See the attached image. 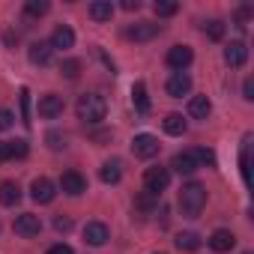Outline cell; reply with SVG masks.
Listing matches in <instances>:
<instances>
[{
	"instance_id": "obj_30",
	"label": "cell",
	"mask_w": 254,
	"mask_h": 254,
	"mask_svg": "<svg viewBox=\"0 0 254 254\" xmlns=\"http://www.w3.org/2000/svg\"><path fill=\"white\" fill-rule=\"evenodd\" d=\"M153 12H156L159 18H171V15H177V12H180V3H171V0H156Z\"/></svg>"
},
{
	"instance_id": "obj_34",
	"label": "cell",
	"mask_w": 254,
	"mask_h": 254,
	"mask_svg": "<svg viewBox=\"0 0 254 254\" xmlns=\"http://www.w3.org/2000/svg\"><path fill=\"white\" fill-rule=\"evenodd\" d=\"M251 12H254L251 6H239V9H236V27H239V30H242V27L248 24V18H251Z\"/></svg>"
},
{
	"instance_id": "obj_26",
	"label": "cell",
	"mask_w": 254,
	"mask_h": 254,
	"mask_svg": "<svg viewBox=\"0 0 254 254\" xmlns=\"http://www.w3.org/2000/svg\"><path fill=\"white\" fill-rule=\"evenodd\" d=\"M203 36L212 39V42H221V39H224V21H221V18H209V21L203 24Z\"/></svg>"
},
{
	"instance_id": "obj_11",
	"label": "cell",
	"mask_w": 254,
	"mask_h": 254,
	"mask_svg": "<svg viewBox=\"0 0 254 254\" xmlns=\"http://www.w3.org/2000/svg\"><path fill=\"white\" fill-rule=\"evenodd\" d=\"M108 239H111V230H108V224H105V221H90V224L84 227V242H87V245L102 248Z\"/></svg>"
},
{
	"instance_id": "obj_2",
	"label": "cell",
	"mask_w": 254,
	"mask_h": 254,
	"mask_svg": "<svg viewBox=\"0 0 254 254\" xmlns=\"http://www.w3.org/2000/svg\"><path fill=\"white\" fill-rule=\"evenodd\" d=\"M75 111H78V120H81V123L96 126V123L105 120V114H108V102H105V96H99V93H84V96L78 99Z\"/></svg>"
},
{
	"instance_id": "obj_22",
	"label": "cell",
	"mask_w": 254,
	"mask_h": 254,
	"mask_svg": "<svg viewBox=\"0 0 254 254\" xmlns=\"http://www.w3.org/2000/svg\"><path fill=\"white\" fill-rule=\"evenodd\" d=\"M132 105L138 114H147L150 111V96H147V84L144 81H135L132 84Z\"/></svg>"
},
{
	"instance_id": "obj_44",
	"label": "cell",
	"mask_w": 254,
	"mask_h": 254,
	"mask_svg": "<svg viewBox=\"0 0 254 254\" xmlns=\"http://www.w3.org/2000/svg\"><path fill=\"white\" fill-rule=\"evenodd\" d=\"M245 254H251V251H245Z\"/></svg>"
},
{
	"instance_id": "obj_12",
	"label": "cell",
	"mask_w": 254,
	"mask_h": 254,
	"mask_svg": "<svg viewBox=\"0 0 254 254\" xmlns=\"http://www.w3.org/2000/svg\"><path fill=\"white\" fill-rule=\"evenodd\" d=\"M63 96H57V93H45V96H39V117H45V120H54V117H60L63 114Z\"/></svg>"
},
{
	"instance_id": "obj_41",
	"label": "cell",
	"mask_w": 254,
	"mask_h": 254,
	"mask_svg": "<svg viewBox=\"0 0 254 254\" xmlns=\"http://www.w3.org/2000/svg\"><path fill=\"white\" fill-rule=\"evenodd\" d=\"M123 9L126 12H138L141 9V0H123Z\"/></svg>"
},
{
	"instance_id": "obj_33",
	"label": "cell",
	"mask_w": 254,
	"mask_h": 254,
	"mask_svg": "<svg viewBox=\"0 0 254 254\" xmlns=\"http://www.w3.org/2000/svg\"><path fill=\"white\" fill-rule=\"evenodd\" d=\"M21 123L30 126V90H21Z\"/></svg>"
},
{
	"instance_id": "obj_32",
	"label": "cell",
	"mask_w": 254,
	"mask_h": 254,
	"mask_svg": "<svg viewBox=\"0 0 254 254\" xmlns=\"http://www.w3.org/2000/svg\"><path fill=\"white\" fill-rule=\"evenodd\" d=\"M48 9H51L48 0H27V3H24V12L27 15H45Z\"/></svg>"
},
{
	"instance_id": "obj_4",
	"label": "cell",
	"mask_w": 254,
	"mask_h": 254,
	"mask_svg": "<svg viewBox=\"0 0 254 254\" xmlns=\"http://www.w3.org/2000/svg\"><path fill=\"white\" fill-rule=\"evenodd\" d=\"M159 150H162V144H159L156 135L141 132V135L132 138V153H135V159H153V156H159Z\"/></svg>"
},
{
	"instance_id": "obj_31",
	"label": "cell",
	"mask_w": 254,
	"mask_h": 254,
	"mask_svg": "<svg viewBox=\"0 0 254 254\" xmlns=\"http://www.w3.org/2000/svg\"><path fill=\"white\" fill-rule=\"evenodd\" d=\"M45 144H48L54 153H60V150H66V135H63V132H57V129H51V132L45 135Z\"/></svg>"
},
{
	"instance_id": "obj_9",
	"label": "cell",
	"mask_w": 254,
	"mask_h": 254,
	"mask_svg": "<svg viewBox=\"0 0 254 254\" xmlns=\"http://www.w3.org/2000/svg\"><path fill=\"white\" fill-rule=\"evenodd\" d=\"M12 230H15L18 236L30 239V236H39L42 221H39V215H33V212H21V215L15 218V224H12Z\"/></svg>"
},
{
	"instance_id": "obj_8",
	"label": "cell",
	"mask_w": 254,
	"mask_h": 254,
	"mask_svg": "<svg viewBox=\"0 0 254 254\" xmlns=\"http://www.w3.org/2000/svg\"><path fill=\"white\" fill-rule=\"evenodd\" d=\"M60 189H63V194L78 197V194L87 191V180H84V174H78V171H63V177H60Z\"/></svg>"
},
{
	"instance_id": "obj_18",
	"label": "cell",
	"mask_w": 254,
	"mask_h": 254,
	"mask_svg": "<svg viewBox=\"0 0 254 254\" xmlns=\"http://www.w3.org/2000/svg\"><path fill=\"white\" fill-rule=\"evenodd\" d=\"M21 200V186L15 180H3L0 183V206H15Z\"/></svg>"
},
{
	"instance_id": "obj_27",
	"label": "cell",
	"mask_w": 254,
	"mask_h": 254,
	"mask_svg": "<svg viewBox=\"0 0 254 254\" xmlns=\"http://www.w3.org/2000/svg\"><path fill=\"white\" fill-rule=\"evenodd\" d=\"M191 156H194L197 168H215V153H212L209 147H194Z\"/></svg>"
},
{
	"instance_id": "obj_21",
	"label": "cell",
	"mask_w": 254,
	"mask_h": 254,
	"mask_svg": "<svg viewBox=\"0 0 254 254\" xmlns=\"http://www.w3.org/2000/svg\"><path fill=\"white\" fill-rule=\"evenodd\" d=\"M162 126H165V132L168 135H174V138H180V135H186V129H189V123H186V117L183 114H168L165 120H162Z\"/></svg>"
},
{
	"instance_id": "obj_1",
	"label": "cell",
	"mask_w": 254,
	"mask_h": 254,
	"mask_svg": "<svg viewBox=\"0 0 254 254\" xmlns=\"http://www.w3.org/2000/svg\"><path fill=\"white\" fill-rule=\"evenodd\" d=\"M177 203H180V212H183L186 218H197V215L203 212V206H206V189H203L200 183H186V186L180 189Z\"/></svg>"
},
{
	"instance_id": "obj_10",
	"label": "cell",
	"mask_w": 254,
	"mask_h": 254,
	"mask_svg": "<svg viewBox=\"0 0 254 254\" xmlns=\"http://www.w3.org/2000/svg\"><path fill=\"white\" fill-rule=\"evenodd\" d=\"M54 194H57V186H54L48 177H36V180H33V186H30V197H33L36 203H51Z\"/></svg>"
},
{
	"instance_id": "obj_40",
	"label": "cell",
	"mask_w": 254,
	"mask_h": 254,
	"mask_svg": "<svg viewBox=\"0 0 254 254\" xmlns=\"http://www.w3.org/2000/svg\"><path fill=\"white\" fill-rule=\"evenodd\" d=\"M45 254H75V251H72V248H69L66 242H57V245H51V248H48Z\"/></svg>"
},
{
	"instance_id": "obj_35",
	"label": "cell",
	"mask_w": 254,
	"mask_h": 254,
	"mask_svg": "<svg viewBox=\"0 0 254 254\" xmlns=\"http://www.w3.org/2000/svg\"><path fill=\"white\" fill-rule=\"evenodd\" d=\"M12 123H15V114H12V111H6V108H0V132H6Z\"/></svg>"
},
{
	"instance_id": "obj_25",
	"label": "cell",
	"mask_w": 254,
	"mask_h": 254,
	"mask_svg": "<svg viewBox=\"0 0 254 254\" xmlns=\"http://www.w3.org/2000/svg\"><path fill=\"white\" fill-rule=\"evenodd\" d=\"M174 245H177L180 251H197V248H200V236H197L194 230H183V233H177Z\"/></svg>"
},
{
	"instance_id": "obj_24",
	"label": "cell",
	"mask_w": 254,
	"mask_h": 254,
	"mask_svg": "<svg viewBox=\"0 0 254 254\" xmlns=\"http://www.w3.org/2000/svg\"><path fill=\"white\" fill-rule=\"evenodd\" d=\"M90 18L93 21H111V15H114V3L111 0H96V3H90Z\"/></svg>"
},
{
	"instance_id": "obj_20",
	"label": "cell",
	"mask_w": 254,
	"mask_h": 254,
	"mask_svg": "<svg viewBox=\"0 0 254 254\" xmlns=\"http://www.w3.org/2000/svg\"><path fill=\"white\" fill-rule=\"evenodd\" d=\"M209 114H212V102H209L206 96H191V99H189V117L206 120Z\"/></svg>"
},
{
	"instance_id": "obj_23",
	"label": "cell",
	"mask_w": 254,
	"mask_h": 254,
	"mask_svg": "<svg viewBox=\"0 0 254 254\" xmlns=\"http://www.w3.org/2000/svg\"><path fill=\"white\" fill-rule=\"evenodd\" d=\"M239 171H242V180L245 186L251 183V135L242 138V150H239Z\"/></svg>"
},
{
	"instance_id": "obj_36",
	"label": "cell",
	"mask_w": 254,
	"mask_h": 254,
	"mask_svg": "<svg viewBox=\"0 0 254 254\" xmlns=\"http://www.w3.org/2000/svg\"><path fill=\"white\" fill-rule=\"evenodd\" d=\"M9 144H12V159H24V156H27V150H30V147H27V141H9Z\"/></svg>"
},
{
	"instance_id": "obj_37",
	"label": "cell",
	"mask_w": 254,
	"mask_h": 254,
	"mask_svg": "<svg viewBox=\"0 0 254 254\" xmlns=\"http://www.w3.org/2000/svg\"><path fill=\"white\" fill-rule=\"evenodd\" d=\"M54 227H57L60 233H69V230H72V218H69V215H57V218H54Z\"/></svg>"
},
{
	"instance_id": "obj_6",
	"label": "cell",
	"mask_w": 254,
	"mask_h": 254,
	"mask_svg": "<svg viewBox=\"0 0 254 254\" xmlns=\"http://www.w3.org/2000/svg\"><path fill=\"white\" fill-rule=\"evenodd\" d=\"M191 60H194V54H191L189 45H174V48H168V57H165V63L174 72H186L191 66Z\"/></svg>"
},
{
	"instance_id": "obj_29",
	"label": "cell",
	"mask_w": 254,
	"mask_h": 254,
	"mask_svg": "<svg viewBox=\"0 0 254 254\" xmlns=\"http://www.w3.org/2000/svg\"><path fill=\"white\" fill-rule=\"evenodd\" d=\"M60 75H63V78H69V81H75V78L81 75V60H75V57L63 60V63H60Z\"/></svg>"
},
{
	"instance_id": "obj_28",
	"label": "cell",
	"mask_w": 254,
	"mask_h": 254,
	"mask_svg": "<svg viewBox=\"0 0 254 254\" xmlns=\"http://www.w3.org/2000/svg\"><path fill=\"white\" fill-rule=\"evenodd\" d=\"M156 206H159V197L150 194V191H141V194L135 197V209H141V212H153Z\"/></svg>"
},
{
	"instance_id": "obj_43",
	"label": "cell",
	"mask_w": 254,
	"mask_h": 254,
	"mask_svg": "<svg viewBox=\"0 0 254 254\" xmlns=\"http://www.w3.org/2000/svg\"><path fill=\"white\" fill-rule=\"evenodd\" d=\"M153 254H165V251H153Z\"/></svg>"
},
{
	"instance_id": "obj_16",
	"label": "cell",
	"mask_w": 254,
	"mask_h": 254,
	"mask_svg": "<svg viewBox=\"0 0 254 254\" xmlns=\"http://www.w3.org/2000/svg\"><path fill=\"white\" fill-rule=\"evenodd\" d=\"M99 180H102L105 186H117V183L123 180V162H120V159L105 162V165L99 168Z\"/></svg>"
},
{
	"instance_id": "obj_13",
	"label": "cell",
	"mask_w": 254,
	"mask_h": 254,
	"mask_svg": "<svg viewBox=\"0 0 254 254\" xmlns=\"http://www.w3.org/2000/svg\"><path fill=\"white\" fill-rule=\"evenodd\" d=\"M72 45H75L72 27H69V24H57L54 33H51V48H54V51H69Z\"/></svg>"
},
{
	"instance_id": "obj_39",
	"label": "cell",
	"mask_w": 254,
	"mask_h": 254,
	"mask_svg": "<svg viewBox=\"0 0 254 254\" xmlns=\"http://www.w3.org/2000/svg\"><path fill=\"white\" fill-rule=\"evenodd\" d=\"M242 99H245V102L254 99V81H251V78H245V84H242Z\"/></svg>"
},
{
	"instance_id": "obj_38",
	"label": "cell",
	"mask_w": 254,
	"mask_h": 254,
	"mask_svg": "<svg viewBox=\"0 0 254 254\" xmlns=\"http://www.w3.org/2000/svg\"><path fill=\"white\" fill-rule=\"evenodd\" d=\"M12 159V144L9 141H0V165Z\"/></svg>"
},
{
	"instance_id": "obj_17",
	"label": "cell",
	"mask_w": 254,
	"mask_h": 254,
	"mask_svg": "<svg viewBox=\"0 0 254 254\" xmlns=\"http://www.w3.org/2000/svg\"><path fill=\"white\" fill-rule=\"evenodd\" d=\"M206 242H209V248H212V251H230V248L236 245V236H233V230L218 227V230H212V236H209Z\"/></svg>"
},
{
	"instance_id": "obj_42",
	"label": "cell",
	"mask_w": 254,
	"mask_h": 254,
	"mask_svg": "<svg viewBox=\"0 0 254 254\" xmlns=\"http://www.w3.org/2000/svg\"><path fill=\"white\" fill-rule=\"evenodd\" d=\"M3 42H6V45H9V48H12V45H15V42H18V36H15V33H12V30H6V33H3Z\"/></svg>"
},
{
	"instance_id": "obj_19",
	"label": "cell",
	"mask_w": 254,
	"mask_h": 254,
	"mask_svg": "<svg viewBox=\"0 0 254 254\" xmlns=\"http://www.w3.org/2000/svg\"><path fill=\"white\" fill-rule=\"evenodd\" d=\"M171 168H174L177 174H183V177H191V174L197 171V162H194L191 150H186V153H177V156L171 159Z\"/></svg>"
},
{
	"instance_id": "obj_14",
	"label": "cell",
	"mask_w": 254,
	"mask_h": 254,
	"mask_svg": "<svg viewBox=\"0 0 254 254\" xmlns=\"http://www.w3.org/2000/svg\"><path fill=\"white\" fill-rule=\"evenodd\" d=\"M27 57H30V63L33 66H48L51 63V57H54V48H51V42H33L30 48H27Z\"/></svg>"
},
{
	"instance_id": "obj_3",
	"label": "cell",
	"mask_w": 254,
	"mask_h": 254,
	"mask_svg": "<svg viewBox=\"0 0 254 254\" xmlns=\"http://www.w3.org/2000/svg\"><path fill=\"white\" fill-rule=\"evenodd\" d=\"M168 186H171V171H168V168L156 165V168H147V171H144V191L162 197V191H165Z\"/></svg>"
},
{
	"instance_id": "obj_7",
	"label": "cell",
	"mask_w": 254,
	"mask_h": 254,
	"mask_svg": "<svg viewBox=\"0 0 254 254\" xmlns=\"http://www.w3.org/2000/svg\"><path fill=\"white\" fill-rule=\"evenodd\" d=\"M165 90H168L171 99H183V96H189V93H191V75H189V72H171Z\"/></svg>"
},
{
	"instance_id": "obj_15",
	"label": "cell",
	"mask_w": 254,
	"mask_h": 254,
	"mask_svg": "<svg viewBox=\"0 0 254 254\" xmlns=\"http://www.w3.org/2000/svg\"><path fill=\"white\" fill-rule=\"evenodd\" d=\"M245 60H248V45H245V42H230V45L224 48V63H227L230 69L245 66Z\"/></svg>"
},
{
	"instance_id": "obj_5",
	"label": "cell",
	"mask_w": 254,
	"mask_h": 254,
	"mask_svg": "<svg viewBox=\"0 0 254 254\" xmlns=\"http://www.w3.org/2000/svg\"><path fill=\"white\" fill-rule=\"evenodd\" d=\"M159 33H162V24H156V21H138V24L126 27V39L129 42H150Z\"/></svg>"
}]
</instances>
